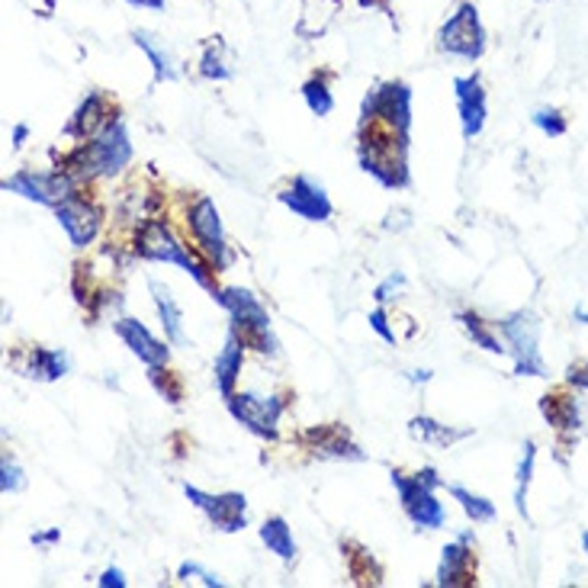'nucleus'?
Segmentation results:
<instances>
[{
	"mask_svg": "<svg viewBox=\"0 0 588 588\" xmlns=\"http://www.w3.org/2000/svg\"><path fill=\"white\" fill-rule=\"evenodd\" d=\"M3 190L27 196L39 206L59 209L68 196H74V177L68 171H20L3 180Z\"/></svg>",
	"mask_w": 588,
	"mask_h": 588,
	"instance_id": "nucleus-9",
	"label": "nucleus"
},
{
	"mask_svg": "<svg viewBox=\"0 0 588 588\" xmlns=\"http://www.w3.org/2000/svg\"><path fill=\"white\" fill-rule=\"evenodd\" d=\"M370 328L386 341V344H395V331L390 328V319H386V312H383V306L380 309H373L370 312Z\"/></svg>",
	"mask_w": 588,
	"mask_h": 588,
	"instance_id": "nucleus-37",
	"label": "nucleus"
},
{
	"mask_svg": "<svg viewBox=\"0 0 588 588\" xmlns=\"http://www.w3.org/2000/svg\"><path fill=\"white\" fill-rule=\"evenodd\" d=\"M576 319H579L582 326H588V309H582V306H579V309H576Z\"/></svg>",
	"mask_w": 588,
	"mask_h": 588,
	"instance_id": "nucleus-44",
	"label": "nucleus"
},
{
	"mask_svg": "<svg viewBox=\"0 0 588 588\" xmlns=\"http://www.w3.org/2000/svg\"><path fill=\"white\" fill-rule=\"evenodd\" d=\"M392 486L399 492V502L405 508V515L412 518L415 527H425V530H437L447 524V508L437 502V495L427 486L425 479L415 473V476H405V473H392Z\"/></svg>",
	"mask_w": 588,
	"mask_h": 588,
	"instance_id": "nucleus-8",
	"label": "nucleus"
},
{
	"mask_svg": "<svg viewBox=\"0 0 588 588\" xmlns=\"http://www.w3.org/2000/svg\"><path fill=\"white\" fill-rule=\"evenodd\" d=\"M277 199L299 216L306 223H328L331 219V199H328L322 180L309 177V174H299L287 190H280Z\"/></svg>",
	"mask_w": 588,
	"mask_h": 588,
	"instance_id": "nucleus-13",
	"label": "nucleus"
},
{
	"mask_svg": "<svg viewBox=\"0 0 588 588\" xmlns=\"http://www.w3.org/2000/svg\"><path fill=\"white\" fill-rule=\"evenodd\" d=\"M540 412L547 415V422L563 431H572L579 427V402L576 399H566V395H547L540 402Z\"/></svg>",
	"mask_w": 588,
	"mask_h": 588,
	"instance_id": "nucleus-26",
	"label": "nucleus"
},
{
	"mask_svg": "<svg viewBox=\"0 0 588 588\" xmlns=\"http://www.w3.org/2000/svg\"><path fill=\"white\" fill-rule=\"evenodd\" d=\"M55 216H59V226L65 229V235L71 238L74 248H87V245L97 238L100 209L97 206H91L87 199H81L78 194L68 196L65 203L55 209Z\"/></svg>",
	"mask_w": 588,
	"mask_h": 588,
	"instance_id": "nucleus-14",
	"label": "nucleus"
},
{
	"mask_svg": "<svg viewBox=\"0 0 588 588\" xmlns=\"http://www.w3.org/2000/svg\"><path fill=\"white\" fill-rule=\"evenodd\" d=\"M106 123H110L106 120V97L94 91V94L81 100V106L74 110L71 123L65 126V135H71V138H94Z\"/></svg>",
	"mask_w": 588,
	"mask_h": 588,
	"instance_id": "nucleus-20",
	"label": "nucleus"
},
{
	"mask_svg": "<svg viewBox=\"0 0 588 588\" xmlns=\"http://www.w3.org/2000/svg\"><path fill=\"white\" fill-rule=\"evenodd\" d=\"M199 74L209 78V81H229L231 74V62H229V49L219 35H213L203 49V59H199Z\"/></svg>",
	"mask_w": 588,
	"mask_h": 588,
	"instance_id": "nucleus-25",
	"label": "nucleus"
},
{
	"mask_svg": "<svg viewBox=\"0 0 588 588\" xmlns=\"http://www.w3.org/2000/svg\"><path fill=\"white\" fill-rule=\"evenodd\" d=\"M97 586L100 588H126V576H123V569H106L103 576L97 579Z\"/></svg>",
	"mask_w": 588,
	"mask_h": 588,
	"instance_id": "nucleus-38",
	"label": "nucleus"
},
{
	"mask_svg": "<svg viewBox=\"0 0 588 588\" xmlns=\"http://www.w3.org/2000/svg\"><path fill=\"white\" fill-rule=\"evenodd\" d=\"M148 290L155 296V306H158V316H162L167 341H174V344H187V334H184V312H180V306L174 302L171 290H167L164 283H158V280H148Z\"/></svg>",
	"mask_w": 588,
	"mask_h": 588,
	"instance_id": "nucleus-22",
	"label": "nucleus"
},
{
	"mask_svg": "<svg viewBox=\"0 0 588 588\" xmlns=\"http://www.w3.org/2000/svg\"><path fill=\"white\" fill-rule=\"evenodd\" d=\"M569 383H572V386H579V390H588V363H582V367H572V370H569Z\"/></svg>",
	"mask_w": 588,
	"mask_h": 588,
	"instance_id": "nucleus-39",
	"label": "nucleus"
},
{
	"mask_svg": "<svg viewBox=\"0 0 588 588\" xmlns=\"http://www.w3.org/2000/svg\"><path fill=\"white\" fill-rule=\"evenodd\" d=\"M502 334L508 351L515 354L518 376H547V363L540 354V322L534 312H515L502 322Z\"/></svg>",
	"mask_w": 588,
	"mask_h": 588,
	"instance_id": "nucleus-6",
	"label": "nucleus"
},
{
	"mask_svg": "<svg viewBox=\"0 0 588 588\" xmlns=\"http://www.w3.org/2000/svg\"><path fill=\"white\" fill-rule=\"evenodd\" d=\"M132 42L148 55V62L155 68V81H177V62H174V55L167 52V45L158 35L148 33V30H135Z\"/></svg>",
	"mask_w": 588,
	"mask_h": 588,
	"instance_id": "nucleus-23",
	"label": "nucleus"
},
{
	"mask_svg": "<svg viewBox=\"0 0 588 588\" xmlns=\"http://www.w3.org/2000/svg\"><path fill=\"white\" fill-rule=\"evenodd\" d=\"M229 402V412L235 415V422L261 434V437H277V425H280V415L287 409V399L280 395H258V392H235Z\"/></svg>",
	"mask_w": 588,
	"mask_h": 588,
	"instance_id": "nucleus-10",
	"label": "nucleus"
},
{
	"mask_svg": "<svg viewBox=\"0 0 588 588\" xmlns=\"http://www.w3.org/2000/svg\"><path fill=\"white\" fill-rule=\"evenodd\" d=\"M177 579H180V582H199V586H206V588H223V579H219L213 569H206V566L194 563V559L180 563V569H177Z\"/></svg>",
	"mask_w": 588,
	"mask_h": 588,
	"instance_id": "nucleus-34",
	"label": "nucleus"
},
{
	"mask_svg": "<svg viewBox=\"0 0 588 588\" xmlns=\"http://www.w3.org/2000/svg\"><path fill=\"white\" fill-rule=\"evenodd\" d=\"M386 3L390 0H360V7H383V10H386Z\"/></svg>",
	"mask_w": 588,
	"mask_h": 588,
	"instance_id": "nucleus-43",
	"label": "nucleus"
},
{
	"mask_svg": "<svg viewBox=\"0 0 588 588\" xmlns=\"http://www.w3.org/2000/svg\"><path fill=\"white\" fill-rule=\"evenodd\" d=\"M470 544L466 540H457V544H447L441 550V566H437V586L444 588H457L470 586L473 576H470Z\"/></svg>",
	"mask_w": 588,
	"mask_h": 588,
	"instance_id": "nucleus-21",
	"label": "nucleus"
},
{
	"mask_svg": "<svg viewBox=\"0 0 588 588\" xmlns=\"http://www.w3.org/2000/svg\"><path fill=\"white\" fill-rule=\"evenodd\" d=\"M184 495L194 502L196 508L209 518V524L223 534H238L248 527V498L241 492H209L196 489V486H184Z\"/></svg>",
	"mask_w": 588,
	"mask_h": 588,
	"instance_id": "nucleus-11",
	"label": "nucleus"
},
{
	"mask_svg": "<svg viewBox=\"0 0 588 588\" xmlns=\"http://www.w3.org/2000/svg\"><path fill=\"white\" fill-rule=\"evenodd\" d=\"M457 319H460V326H463V331L473 338V344H476V348H483V351H489V354H505V351H508V344H502V341L492 334L489 326H486L479 316H473V312H460Z\"/></svg>",
	"mask_w": 588,
	"mask_h": 588,
	"instance_id": "nucleus-28",
	"label": "nucleus"
},
{
	"mask_svg": "<svg viewBox=\"0 0 588 588\" xmlns=\"http://www.w3.org/2000/svg\"><path fill=\"white\" fill-rule=\"evenodd\" d=\"M454 97H457L460 126L466 138H476L483 126H486V91L479 74H466V78H454Z\"/></svg>",
	"mask_w": 588,
	"mask_h": 588,
	"instance_id": "nucleus-15",
	"label": "nucleus"
},
{
	"mask_svg": "<svg viewBox=\"0 0 588 588\" xmlns=\"http://www.w3.org/2000/svg\"><path fill=\"white\" fill-rule=\"evenodd\" d=\"M328 3H341V0H328Z\"/></svg>",
	"mask_w": 588,
	"mask_h": 588,
	"instance_id": "nucleus-46",
	"label": "nucleus"
},
{
	"mask_svg": "<svg viewBox=\"0 0 588 588\" xmlns=\"http://www.w3.org/2000/svg\"><path fill=\"white\" fill-rule=\"evenodd\" d=\"M167 363H162V367H148V380H152V386L158 390V395H164L171 405H177L180 399H184V390H180V383L164 370Z\"/></svg>",
	"mask_w": 588,
	"mask_h": 588,
	"instance_id": "nucleus-33",
	"label": "nucleus"
},
{
	"mask_svg": "<svg viewBox=\"0 0 588 588\" xmlns=\"http://www.w3.org/2000/svg\"><path fill=\"white\" fill-rule=\"evenodd\" d=\"M447 492L454 495L460 502V508L473 518V524H486V522H495V505H492L489 498H483V495H476V492L463 489V486H447Z\"/></svg>",
	"mask_w": 588,
	"mask_h": 588,
	"instance_id": "nucleus-29",
	"label": "nucleus"
},
{
	"mask_svg": "<svg viewBox=\"0 0 588 588\" xmlns=\"http://www.w3.org/2000/svg\"><path fill=\"white\" fill-rule=\"evenodd\" d=\"M23 486H27L23 470L17 466V460L10 457V454H3V460H0V489H3V495L23 492Z\"/></svg>",
	"mask_w": 588,
	"mask_h": 588,
	"instance_id": "nucleus-35",
	"label": "nucleus"
},
{
	"mask_svg": "<svg viewBox=\"0 0 588 588\" xmlns=\"http://www.w3.org/2000/svg\"><path fill=\"white\" fill-rule=\"evenodd\" d=\"M530 123L544 132V135H550V138H559V135H566V130H569L566 116H563L556 106H540V110H534Z\"/></svg>",
	"mask_w": 588,
	"mask_h": 588,
	"instance_id": "nucleus-32",
	"label": "nucleus"
},
{
	"mask_svg": "<svg viewBox=\"0 0 588 588\" xmlns=\"http://www.w3.org/2000/svg\"><path fill=\"white\" fill-rule=\"evenodd\" d=\"M52 3H55V0H49V7H52Z\"/></svg>",
	"mask_w": 588,
	"mask_h": 588,
	"instance_id": "nucleus-47",
	"label": "nucleus"
},
{
	"mask_svg": "<svg viewBox=\"0 0 588 588\" xmlns=\"http://www.w3.org/2000/svg\"><path fill=\"white\" fill-rule=\"evenodd\" d=\"M59 537H62V530H59V527H52V530H45V534H33V544L35 547H52Z\"/></svg>",
	"mask_w": 588,
	"mask_h": 588,
	"instance_id": "nucleus-40",
	"label": "nucleus"
},
{
	"mask_svg": "<svg viewBox=\"0 0 588 588\" xmlns=\"http://www.w3.org/2000/svg\"><path fill=\"white\" fill-rule=\"evenodd\" d=\"M17 367H20V373L30 376V380L55 383V380L65 376L71 360H68L65 351H55V348H30V351H27V360L17 363Z\"/></svg>",
	"mask_w": 588,
	"mask_h": 588,
	"instance_id": "nucleus-18",
	"label": "nucleus"
},
{
	"mask_svg": "<svg viewBox=\"0 0 588 588\" xmlns=\"http://www.w3.org/2000/svg\"><path fill=\"white\" fill-rule=\"evenodd\" d=\"M135 251H138L142 258H148V261L174 264V267H180L184 274H190L199 287L216 290L213 280H209V274H206V267L196 261L194 255H190V248H187L162 219H148V223L138 229V235H135Z\"/></svg>",
	"mask_w": 588,
	"mask_h": 588,
	"instance_id": "nucleus-3",
	"label": "nucleus"
},
{
	"mask_svg": "<svg viewBox=\"0 0 588 588\" xmlns=\"http://www.w3.org/2000/svg\"><path fill=\"white\" fill-rule=\"evenodd\" d=\"M437 49L463 59V62H479L486 52V27L479 20V10L473 0L460 3L457 10L444 20L441 33H437Z\"/></svg>",
	"mask_w": 588,
	"mask_h": 588,
	"instance_id": "nucleus-5",
	"label": "nucleus"
},
{
	"mask_svg": "<svg viewBox=\"0 0 588 588\" xmlns=\"http://www.w3.org/2000/svg\"><path fill=\"white\" fill-rule=\"evenodd\" d=\"M213 299L226 309L231 316V328L248 341L255 344L261 354L277 358V338L270 331V316L261 306V299L251 293V290H241V287H226V290H213Z\"/></svg>",
	"mask_w": 588,
	"mask_h": 588,
	"instance_id": "nucleus-2",
	"label": "nucleus"
},
{
	"mask_svg": "<svg viewBox=\"0 0 588 588\" xmlns=\"http://www.w3.org/2000/svg\"><path fill=\"white\" fill-rule=\"evenodd\" d=\"M373 120H383L390 130L409 135V123H412V91H409V84L390 81V84L370 91L363 97V106H360V126H367Z\"/></svg>",
	"mask_w": 588,
	"mask_h": 588,
	"instance_id": "nucleus-7",
	"label": "nucleus"
},
{
	"mask_svg": "<svg viewBox=\"0 0 588 588\" xmlns=\"http://www.w3.org/2000/svg\"><path fill=\"white\" fill-rule=\"evenodd\" d=\"M409 431H412L419 441H425V444H437V447H451L454 441H460V437H466V434H470V431H451V427L441 425V422H434V419H427V415H422V419H412Z\"/></svg>",
	"mask_w": 588,
	"mask_h": 588,
	"instance_id": "nucleus-27",
	"label": "nucleus"
},
{
	"mask_svg": "<svg viewBox=\"0 0 588 588\" xmlns=\"http://www.w3.org/2000/svg\"><path fill=\"white\" fill-rule=\"evenodd\" d=\"M187 226L194 231L196 245L209 255V261L216 264L219 270H226L231 261L229 245H226V231H223V219H219V209L209 196H199L190 213H187Z\"/></svg>",
	"mask_w": 588,
	"mask_h": 588,
	"instance_id": "nucleus-12",
	"label": "nucleus"
},
{
	"mask_svg": "<svg viewBox=\"0 0 588 588\" xmlns=\"http://www.w3.org/2000/svg\"><path fill=\"white\" fill-rule=\"evenodd\" d=\"M113 331L123 338V344H126L145 367H162V363H167V358H171V351L164 348L162 341H158L148 328L142 326V322H135V319H120V322H113Z\"/></svg>",
	"mask_w": 588,
	"mask_h": 588,
	"instance_id": "nucleus-16",
	"label": "nucleus"
},
{
	"mask_svg": "<svg viewBox=\"0 0 588 588\" xmlns=\"http://www.w3.org/2000/svg\"><path fill=\"white\" fill-rule=\"evenodd\" d=\"M402 287H405V277H402V274H390V277L376 287V302L386 306L390 299H395V293H399Z\"/></svg>",
	"mask_w": 588,
	"mask_h": 588,
	"instance_id": "nucleus-36",
	"label": "nucleus"
},
{
	"mask_svg": "<svg viewBox=\"0 0 588 588\" xmlns=\"http://www.w3.org/2000/svg\"><path fill=\"white\" fill-rule=\"evenodd\" d=\"M302 100H306V106L316 116H328L334 110V97H331V91H328V84L322 78H312V81L302 84Z\"/></svg>",
	"mask_w": 588,
	"mask_h": 588,
	"instance_id": "nucleus-30",
	"label": "nucleus"
},
{
	"mask_svg": "<svg viewBox=\"0 0 588 588\" xmlns=\"http://www.w3.org/2000/svg\"><path fill=\"white\" fill-rule=\"evenodd\" d=\"M360 167L373 174L383 187H405L409 167H405V135L390 130L386 135L370 130L360 142Z\"/></svg>",
	"mask_w": 588,
	"mask_h": 588,
	"instance_id": "nucleus-4",
	"label": "nucleus"
},
{
	"mask_svg": "<svg viewBox=\"0 0 588 588\" xmlns=\"http://www.w3.org/2000/svg\"><path fill=\"white\" fill-rule=\"evenodd\" d=\"M306 441L312 444L316 454L334 460H363V451L358 444L348 437V431L341 425H322V427H309L306 431Z\"/></svg>",
	"mask_w": 588,
	"mask_h": 588,
	"instance_id": "nucleus-17",
	"label": "nucleus"
},
{
	"mask_svg": "<svg viewBox=\"0 0 588 588\" xmlns=\"http://www.w3.org/2000/svg\"><path fill=\"white\" fill-rule=\"evenodd\" d=\"M582 550H586V554H588V530H586V534H582Z\"/></svg>",
	"mask_w": 588,
	"mask_h": 588,
	"instance_id": "nucleus-45",
	"label": "nucleus"
},
{
	"mask_svg": "<svg viewBox=\"0 0 588 588\" xmlns=\"http://www.w3.org/2000/svg\"><path fill=\"white\" fill-rule=\"evenodd\" d=\"M27 135H30V126H27V123H20V126L13 130V148H23Z\"/></svg>",
	"mask_w": 588,
	"mask_h": 588,
	"instance_id": "nucleus-42",
	"label": "nucleus"
},
{
	"mask_svg": "<svg viewBox=\"0 0 588 588\" xmlns=\"http://www.w3.org/2000/svg\"><path fill=\"white\" fill-rule=\"evenodd\" d=\"M534 463H537V447H534V441H527L524 444V457L522 466H518V492H515V502H518V512L527 515V486H530V479H534Z\"/></svg>",
	"mask_w": 588,
	"mask_h": 588,
	"instance_id": "nucleus-31",
	"label": "nucleus"
},
{
	"mask_svg": "<svg viewBox=\"0 0 588 588\" xmlns=\"http://www.w3.org/2000/svg\"><path fill=\"white\" fill-rule=\"evenodd\" d=\"M261 544L270 550L274 556H280L283 563H293L296 559V540H293V530H290V524L283 522L280 515H274V518H267L261 524Z\"/></svg>",
	"mask_w": 588,
	"mask_h": 588,
	"instance_id": "nucleus-24",
	"label": "nucleus"
},
{
	"mask_svg": "<svg viewBox=\"0 0 588 588\" xmlns=\"http://www.w3.org/2000/svg\"><path fill=\"white\" fill-rule=\"evenodd\" d=\"M132 162V138L123 120H110L103 130L81 145L68 158V174L74 180H91V177H116Z\"/></svg>",
	"mask_w": 588,
	"mask_h": 588,
	"instance_id": "nucleus-1",
	"label": "nucleus"
},
{
	"mask_svg": "<svg viewBox=\"0 0 588 588\" xmlns=\"http://www.w3.org/2000/svg\"><path fill=\"white\" fill-rule=\"evenodd\" d=\"M126 3H132V7H142V10H164L167 7V0H126Z\"/></svg>",
	"mask_w": 588,
	"mask_h": 588,
	"instance_id": "nucleus-41",
	"label": "nucleus"
},
{
	"mask_svg": "<svg viewBox=\"0 0 588 588\" xmlns=\"http://www.w3.org/2000/svg\"><path fill=\"white\" fill-rule=\"evenodd\" d=\"M241 363H245V338L231 328L229 338H226V348L219 351L216 358V386L223 392V399H231L235 395V383H238V373H241Z\"/></svg>",
	"mask_w": 588,
	"mask_h": 588,
	"instance_id": "nucleus-19",
	"label": "nucleus"
}]
</instances>
